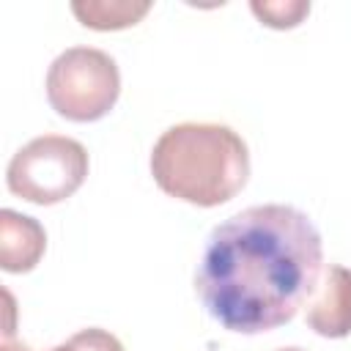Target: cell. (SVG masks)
<instances>
[{"label":"cell","instance_id":"4","mask_svg":"<svg viewBox=\"0 0 351 351\" xmlns=\"http://www.w3.org/2000/svg\"><path fill=\"white\" fill-rule=\"evenodd\" d=\"M88 178V151L80 140L41 134L25 143L5 167L8 189L36 206H55L71 197Z\"/></svg>","mask_w":351,"mask_h":351},{"label":"cell","instance_id":"10","mask_svg":"<svg viewBox=\"0 0 351 351\" xmlns=\"http://www.w3.org/2000/svg\"><path fill=\"white\" fill-rule=\"evenodd\" d=\"M3 351H30L25 343H16L11 337H3Z\"/></svg>","mask_w":351,"mask_h":351},{"label":"cell","instance_id":"7","mask_svg":"<svg viewBox=\"0 0 351 351\" xmlns=\"http://www.w3.org/2000/svg\"><path fill=\"white\" fill-rule=\"evenodd\" d=\"M74 16L90 30H123L137 25L148 11V0H74Z\"/></svg>","mask_w":351,"mask_h":351},{"label":"cell","instance_id":"11","mask_svg":"<svg viewBox=\"0 0 351 351\" xmlns=\"http://www.w3.org/2000/svg\"><path fill=\"white\" fill-rule=\"evenodd\" d=\"M277 351H307V348H299V346H285V348H277Z\"/></svg>","mask_w":351,"mask_h":351},{"label":"cell","instance_id":"1","mask_svg":"<svg viewBox=\"0 0 351 351\" xmlns=\"http://www.w3.org/2000/svg\"><path fill=\"white\" fill-rule=\"evenodd\" d=\"M324 244L313 219L282 203L250 206L219 222L195 271L206 313L236 335H263L299 313L318 288Z\"/></svg>","mask_w":351,"mask_h":351},{"label":"cell","instance_id":"2","mask_svg":"<svg viewBox=\"0 0 351 351\" xmlns=\"http://www.w3.org/2000/svg\"><path fill=\"white\" fill-rule=\"evenodd\" d=\"M156 186L184 203L214 208L236 197L250 178V151L225 123H176L151 151Z\"/></svg>","mask_w":351,"mask_h":351},{"label":"cell","instance_id":"9","mask_svg":"<svg viewBox=\"0 0 351 351\" xmlns=\"http://www.w3.org/2000/svg\"><path fill=\"white\" fill-rule=\"evenodd\" d=\"M49 351H123V343L107 329L88 326V329H80L66 343H60Z\"/></svg>","mask_w":351,"mask_h":351},{"label":"cell","instance_id":"5","mask_svg":"<svg viewBox=\"0 0 351 351\" xmlns=\"http://www.w3.org/2000/svg\"><path fill=\"white\" fill-rule=\"evenodd\" d=\"M307 326L321 337L351 335V269L329 263L321 271L318 288L307 302Z\"/></svg>","mask_w":351,"mask_h":351},{"label":"cell","instance_id":"6","mask_svg":"<svg viewBox=\"0 0 351 351\" xmlns=\"http://www.w3.org/2000/svg\"><path fill=\"white\" fill-rule=\"evenodd\" d=\"M47 250L44 225L36 217L14 208L0 211V266L8 274H25L36 269Z\"/></svg>","mask_w":351,"mask_h":351},{"label":"cell","instance_id":"8","mask_svg":"<svg viewBox=\"0 0 351 351\" xmlns=\"http://www.w3.org/2000/svg\"><path fill=\"white\" fill-rule=\"evenodd\" d=\"M252 14L266 25V27H274V30H288V27H296L307 14H310V3L304 0H252L250 3Z\"/></svg>","mask_w":351,"mask_h":351},{"label":"cell","instance_id":"3","mask_svg":"<svg viewBox=\"0 0 351 351\" xmlns=\"http://www.w3.org/2000/svg\"><path fill=\"white\" fill-rule=\"evenodd\" d=\"M121 96L118 63L96 47H69L47 71L49 107L74 123L104 118Z\"/></svg>","mask_w":351,"mask_h":351}]
</instances>
